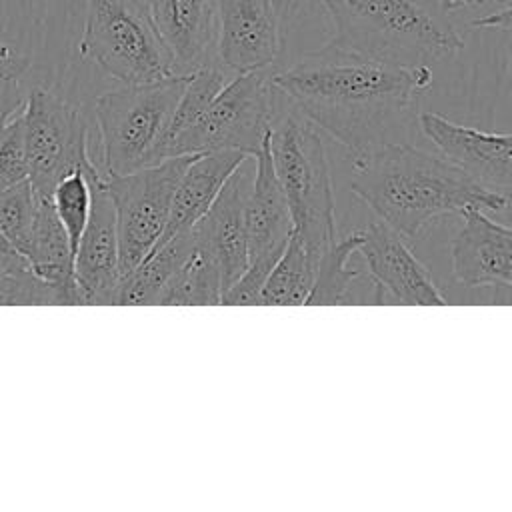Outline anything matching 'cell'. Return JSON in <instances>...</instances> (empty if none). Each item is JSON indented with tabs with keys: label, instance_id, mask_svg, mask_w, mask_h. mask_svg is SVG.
Here are the masks:
<instances>
[{
	"label": "cell",
	"instance_id": "6da1fadb",
	"mask_svg": "<svg viewBox=\"0 0 512 512\" xmlns=\"http://www.w3.org/2000/svg\"><path fill=\"white\" fill-rule=\"evenodd\" d=\"M428 64L398 66L324 44L270 74L272 86L352 158L398 144L430 86Z\"/></svg>",
	"mask_w": 512,
	"mask_h": 512
},
{
	"label": "cell",
	"instance_id": "7a4b0ae2",
	"mask_svg": "<svg viewBox=\"0 0 512 512\" xmlns=\"http://www.w3.org/2000/svg\"><path fill=\"white\" fill-rule=\"evenodd\" d=\"M352 192L378 220L414 238L432 220L466 208L500 212L510 194L480 186L446 158L398 142L352 158Z\"/></svg>",
	"mask_w": 512,
	"mask_h": 512
},
{
	"label": "cell",
	"instance_id": "3957f363",
	"mask_svg": "<svg viewBox=\"0 0 512 512\" xmlns=\"http://www.w3.org/2000/svg\"><path fill=\"white\" fill-rule=\"evenodd\" d=\"M334 24L328 44L398 66L442 60L464 38L436 0H320Z\"/></svg>",
	"mask_w": 512,
	"mask_h": 512
},
{
	"label": "cell",
	"instance_id": "277c9868",
	"mask_svg": "<svg viewBox=\"0 0 512 512\" xmlns=\"http://www.w3.org/2000/svg\"><path fill=\"white\" fill-rule=\"evenodd\" d=\"M268 154L290 208L292 234L320 258L336 238L326 148L312 124L276 88L268 126Z\"/></svg>",
	"mask_w": 512,
	"mask_h": 512
},
{
	"label": "cell",
	"instance_id": "5b68a950",
	"mask_svg": "<svg viewBox=\"0 0 512 512\" xmlns=\"http://www.w3.org/2000/svg\"><path fill=\"white\" fill-rule=\"evenodd\" d=\"M188 74L148 84H124L94 102L100 170L122 176L166 160L164 138Z\"/></svg>",
	"mask_w": 512,
	"mask_h": 512
},
{
	"label": "cell",
	"instance_id": "8992f818",
	"mask_svg": "<svg viewBox=\"0 0 512 512\" xmlns=\"http://www.w3.org/2000/svg\"><path fill=\"white\" fill-rule=\"evenodd\" d=\"M78 52L122 84L176 74L144 0H88Z\"/></svg>",
	"mask_w": 512,
	"mask_h": 512
},
{
	"label": "cell",
	"instance_id": "52a82bcc",
	"mask_svg": "<svg viewBox=\"0 0 512 512\" xmlns=\"http://www.w3.org/2000/svg\"><path fill=\"white\" fill-rule=\"evenodd\" d=\"M274 86L266 70L234 74L202 116L166 148V158L238 150L256 156L268 136Z\"/></svg>",
	"mask_w": 512,
	"mask_h": 512
},
{
	"label": "cell",
	"instance_id": "ba28073f",
	"mask_svg": "<svg viewBox=\"0 0 512 512\" xmlns=\"http://www.w3.org/2000/svg\"><path fill=\"white\" fill-rule=\"evenodd\" d=\"M194 156H170L130 174L104 178L116 218L120 278L134 270L158 244L176 184Z\"/></svg>",
	"mask_w": 512,
	"mask_h": 512
},
{
	"label": "cell",
	"instance_id": "9c48e42d",
	"mask_svg": "<svg viewBox=\"0 0 512 512\" xmlns=\"http://www.w3.org/2000/svg\"><path fill=\"white\" fill-rule=\"evenodd\" d=\"M22 124L28 180L38 194L50 196L66 174L94 164L84 112L54 92L32 88L24 96Z\"/></svg>",
	"mask_w": 512,
	"mask_h": 512
},
{
	"label": "cell",
	"instance_id": "30bf717a",
	"mask_svg": "<svg viewBox=\"0 0 512 512\" xmlns=\"http://www.w3.org/2000/svg\"><path fill=\"white\" fill-rule=\"evenodd\" d=\"M254 162V176L244 208L248 264L242 276L224 292L220 304H258L260 288L292 234V216L272 170L268 136Z\"/></svg>",
	"mask_w": 512,
	"mask_h": 512
},
{
	"label": "cell",
	"instance_id": "8fae6325",
	"mask_svg": "<svg viewBox=\"0 0 512 512\" xmlns=\"http://www.w3.org/2000/svg\"><path fill=\"white\" fill-rule=\"evenodd\" d=\"M86 176L92 184V206L74 252V284L80 304H116L120 266L114 206L96 162L86 168Z\"/></svg>",
	"mask_w": 512,
	"mask_h": 512
},
{
	"label": "cell",
	"instance_id": "7c38bea8",
	"mask_svg": "<svg viewBox=\"0 0 512 512\" xmlns=\"http://www.w3.org/2000/svg\"><path fill=\"white\" fill-rule=\"evenodd\" d=\"M418 126L452 166L484 188L510 194L512 140L508 132H486L456 124L436 112L418 114Z\"/></svg>",
	"mask_w": 512,
	"mask_h": 512
},
{
	"label": "cell",
	"instance_id": "4fadbf2b",
	"mask_svg": "<svg viewBox=\"0 0 512 512\" xmlns=\"http://www.w3.org/2000/svg\"><path fill=\"white\" fill-rule=\"evenodd\" d=\"M280 50V22L272 0H218V64L232 74L266 70Z\"/></svg>",
	"mask_w": 512,
	"mask_h": 512
},
{
	"label": "cell",
	"instance_id": "5bb4252c",
	"mask_svg": "<svg viewBox=\"0 0 512 512\" xmlns=\"http://www.w3.org/2000/svg\"><path fill=\"white\" fill-rule=\"evenodd\" d=\"M356 252L366 260L368 272L386 292L390 302L406 306H444L446 298L426 266L414 256L396 230L382 220L360 230Z\"/></svg>",
	"mask_w": 512,
	"mask_h": 512
},
{
	"label": "cell",
	"instance_id": "9a60e30c",
	"mask_svg": "<svg viewBox=\"0 0 512 512\" xmlns=\"http://www.w3.org/2000/svg\"><path fill=\"white\" fill-rule=\"evenodd\" d=\"M242 164L230 174L208 212L192 226L196 246L202 248L220 270L222 296L242 276L248 264L244 208L254 172L250 174Z\"/></svg>",
	"mask_w": 512,
	"mask_h": 512
},
{
	"label": "cell",
	"instance_id": "2e32d148",
	"mask_svg": "<svg viewBox=\"0 0 512 512\" xmlns=\"http://www.w3.org/2000/svg\"><path fill=\"white\" fill-rule=\"evenodd\" d=\"M464 224L452 242V272L466 286H500L512 282V232L494 222L486 210L466 208Z\"/></svg>",
	"mask_w": 512,
	"mask_h": 512
},
{
	"label": "cell",
	"instance_id": "e0dca14e",
	"mask_svg": "<svg viewBox=\"0 0 512 512\" xmlns=\"http://www.w3.org/2000/svg\"><path fill=\"white\" fill-rule=\"evenodd\" d=\"M166 44L176 74H190L210 62L214 12L210 0H144Z\"/></svg>",
	"mask_w": 512,
	"mask_h": 512
},
{
	"label": "cell",
	"instance_id": "ac0fdd59",
	"mask_svg": "<svg viewBox=\"0 0 512 512\" xmlns=\"http://www.w3.org/2000/svg\"><path fill=\"white\" fill-rule=\"evenodd\" d=\"M246 158L250 156L238 150H218V152L196 154L176 184L172 204H170V214L158 244L166 242L168 238H172L182 230L192 228L208 212V208L220 194L230 174Z\"/></svg>",
	"mask_w": 512,
	"mask_h": 512
},
{
	"label": "cell",
	"instance_id": "d6986e66",
	"mask_svg": "<svg viewBox=\"0 0 512 512\" xmlns=\"http://www.w3.org/2000/svg\"><path fill=\"white\" fill-rule=\"evenodd\" d=\"M360 230L334 238L318 258L316 276L306 304H384L386 292L368 268H348L358 248Z\"/></svg>",
	"mask_w": 512,
	"mask_h": 512
},
{
	"label": "cell",
	"instance_id": "ffe728a7",
	"mask_svg": "<svg viewBox=\"0 0 512 512\" xmlns=\"http://www.w3.org/2000/svg\"><path fill=\"white\" fill-rule=\"evenodd\" d=\"M194 248L196 240L192 228L156 244L134 270L120 278L116 304H158L166 286Z\"/></svg>",
	"mask_w": 512,
	"mask_h": 512
},
{
	"label": "cell",
	"instance_id": "44dd1931",
	"mask_svg": "<svg viewBox=\"0 0 512 512\" xmlns=\"http://www.w3.org/2000/svg\"><path fill=\"white\" fill-rule=\"evenodd\" d=\"M20 254L44 282L76 290L72 248L66 230L52 208L50 196L38 194L36 216Z\"/></svg>",
	"mask_w": 512,
	"mask_h": 512
},
{
	"label": "cell",
	"instance_id": "7402d4cb",
	"mask_svg": "<svg viewBox=\"0 0 512 512\" xmlns=\"http://www.w3.org/2000/svg\"><path fill=\"white\" fill-rule=\"evenodd\" d=\"M318 256L312 254L294 234L270 268L262 288L258 304L264 306H298L306 304L314 284Z\"/></svg>",
	"mask_w": 512,
	"mask_h": 512
},
{
	"label": "cell",
	"instance_id": "603a6c76",
	"mask_svg": "<svg viewBox=\"0 0 512 512\" xmlns=\"http://www.w3.org/2000/svg\"><path fill=\"white\" fill-rule=\"evenodd\" d=\"M72 306L80 296L72 288L38 278L28 262L12 248H0V306Z\"/></svg>",
	"mask_w": 512,
	"mask_h": 512
},
{
	"label": "cell",
	"instance_id": "cb8c5ba5",
	"mask_svg": "<svg viewBox=\"0 0 512 512\" xmlns=\"http://www.w3.org/2000/svg\"><path fill=\"white\" fill-rule=\"evenodd\" d=\"M222 302V278L216 262L202 250L194 248L166 286L158 304L166 306H216Z\"/></svg>",
	"mask_w": 512,
	"mask_h": 512
},
{
	"label": "cell",
	"instance_id": "d4e9b609",
	"mask_svg": "<svg viewBox=\"0 0 512 512\" xmlns=\"http://www.w3.org/2000/svg\"><path fill=\"white\" fill-rule=\"evenodd\" d=\"M232 76L234 74L230 70H226L222 64H212V62H208L188 74L184 90L178 98V104L172 112V118H170L168 130H166L164 158H166L168 144L202 116V112L208 108V104L214 100V96L224 88V84Z\"/></svg>",
	"mask_w": 512,
	"mask_h": 512
},
{
	"label": "cell",
	"instance_id": "484cf974",
	"mask_svg": "<svg viewBox=\"0 0 512 512\" xmlns=\"http://www.w3.org/2000/svg\"><path fill=\"white\" fill-rule=\"evenodd\" d=\"M50 202L60 224L66 230L74 256L92 206V184L86 176V168H78L58 180V184L50 192Z\"/></svg>",
	"mask_w": 512,
	"mask_h": 512
},
{
	"label": "cell",
	"instance_id": "4316f807",
	"mask_svg": "<svg viewBox=\"0 0 512 512\" xmlns=\"http://www.w3.org/2000/svg\"><path fill=\"white\" fill-rule=\"evenodd\" d=\"M38 206V194L30 180L0 190V234L6 244L22 252Z\"/></svg>",
	"mask_w": 512,
	"mask_h": 512
},
{
	"label": "cell",
	"instance_id": "83f0119b",
	"mask_svg": "<svg viewBox=\"0 0 512 512\" xmlns=\"http://www.w3.org/2000/svg\"><path fill=\"white\" fill-rule=\"evenodd\" d=\"M28 180L22 106L0 130V190Z\"/></svg>",
	"mask_w": 512,
	"mask_h": 512
},
{
	"label": "cell",
	"instance_id": "f1b7e54d",
	"mask_svg": "<svg viewBox=\"0 0 512 512\" xmlns=\"http://www.w3.org/2000/svg\"><path fill=\"white\" fill-rule=\"evenodd\" d=\"M30 68V58L0 44V130L8 118L24 104L22 76Z\"/></svg>",
	"mask_w": 512,
	"mask_h": 512
},
{
	"label": "cell",
	"instance_id": "f546056e",
	"mask_svg": "<svg viewBox=\"0 0 512 512\" xmlns=\"http://www.w3.org/2000/svg\"><path fill=\"white\" fill-rule=\"evenodd\" d=\"M472 28H496V30H510V8L504 6L498 12H490L488 16H480L472 20Z\"/></svg>",
	"mask_w": 512,
	"mask_h": 512
},
{
	"label": "cell",
	"instance_id": "4dcf8cb0",
	"mask_svg": "<svg viewBox=\"0 0 512 512\" xmlns=\"http://www.w3.org/2000/svg\"><path fill=\"white\" fill-rule=\"evenodd\" d=\"M446 12H454V10H462V8H472V6H480L484 4V0H436Z\"/></svg>",
	"mask_w": 512,
	"mask_h": 512
},
{
	"label": "cell",
	"instance_id": "1f68e13d",
	"mask_svg": "<svg viewBox=\"0 0 512 512\" xmlns=\"http://www.w3.org/2000/svg\"><path fill=\"white\" fill-rule=\"evenodd\" d=\"M0 248H10V246H8V244H6V240H4V238H2V234H0Z\"/></svg>",
	"mask_w": 512,
	"mask_h": 512
}]
</instances>
